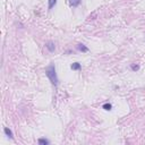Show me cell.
<instances>
[{
	"instance_id": "obj_1",
	"label": "cell",
	"mask_w": 145,
	"mask_h": 145,
	"mask_svg": "<svg viewBox=\"0 0 145 145\" xmlns=\"http://www.w3.org/2000/svg\"><path fill=\"white\" fill-rule=\"evenodd\" d=\"M46 75L54 86H57V85H58L59 81H58L57 73H56V67H54V65H50V66L46 68Z\"/></svg>"
},
{
	"instance_id": "obj_2",
	"label": "cell",
	"mask_w": 145,
	"mask_h": 145,
	"mask_svg": "<svg viewBox=\"0 0 145 145\" xmlns=\"http://www.w3.org/2000/svg\"><path fill=\"white\" fill-rule=\"evenodd\" d=\"M46 48L50 52H54V50H56V46H54V43H53L52 41H48L46 43Z\"/></svg>"
},
{
	"instance_id": "obj_3",
	"label": "cell",
	"mask_w": 145,
	"mask_h": 145,
	"mask_svg": "<svg viewBox=\"0 0 145 145\" xmlns=\"http://www.w3.org/2000/svg\"><path fill=\"white\" fill-rule=\"evenodd\" d=\"M37 144L40 145H49L50 144V141L46 138H43V137H41V138L37 139Z\"/></svg>"
},
{
	"instance_id": "obj_4",
	"label": "cell",
	"mask_w": 145,
	"mask_h": 145,
	"mask_svg": "<svg viewBox=\"0 0 145 145\" xmlns=\"http://www.w3.org/2000/svg\"><path fill=\"white\" fill-rule=\"evenodd\" d=\"M77 49H78L81 52H88V48H87V46H85L84 44H82V43L77 44Z\"/></svg>"
},
{
	"instance_id": "obj_5",
	"label": "cell",
	"mask_w": 145,
	"mask_h": 145,
	"mask_svg": "<svg viewBox=\"0 0 145 145\" xmlns=\"http://www.w3.org/2000/svg\"><path fill=\"white\" fill-rule=\"evenodd\" d=\"M70 68H71L73 70H81L82 65L79 64V62H74V64H71Z\"/></svg>"
},
{
	"instance_id": "obj_6",
	"label": "cell",
	"mask_w": 145,
	"mask_h": 145,
	"mask_svg": "<svg viewBox=\"0 0 145 145\" xmlns=\"http://www.w3.org/2000/svg\"><path fill=\"white\" fill-rule=\"evenodd\" d=\"M4 132H5V134H6L7 136H8V137H9V138L10 139H12L14 138V135H12V130H10V129H9V128L8 127H5V129H4Z\"/></svg>"
},
{
	"instance_id": "obj_7",
	"label": "cell",
	"mask_w": 145,
	"mask_h": 145,
	"mask_svg": "<svg viewBox=\"0 0 145 145\" xmlns=\"http://www.w3.org/2000/svg\"><path fill=\"white\" fill-rule=\"evenodd\" d=\"M81 1L82 0H69V4H70V6L71 7H78L79 5H81Z\"/></svg>"
},
{
	"instance_id": "obj_8",
	"label": "cell",
	"mask_w": 145,
	"mask_h": 145,
	"mask_svg": "<svg viewBox=\"0 0 145 145\" xmlns=\"http://www.w3.org/2000/svg\"><path fill=\"white\" fill-rule=\"evenodd\" d=\"M56 4H57V0H49V5H48V8H49V9H52L53 7L56 6Z\"/></svg>"
},
{
	"instance_id": "obj_9",
	"label": "cell",
	"mask_w": 145,
	"mask_h": 145,
	"mask_svg": "<svg viewBox=\"0 0 145 145\" xmlns=\"http://www.w3.org/2000/svg\"><path fill=\"white\" fill-rule=\"evenodd\" d=\"M102 108H103L104 110H107V111H110L111 109H112V105H111V103H104Z\"/></svg>"
},
{
	"instance_id": "obj_10",
	"label": "cell",
	"mask_w": 145,
	"mask_h": 145,
	"mask_svg": "<svg viewBox=\"0 0 145 145\" xmlns=\"http://www.w3.org/2000/svg\"><path fill=\"white\" fill-rule=\"evenodd\" d=\"M130 68H132L133 71H137V70L139 69V66L138 65H132V66H130Z\"/></svg>"
}]
</instances>
